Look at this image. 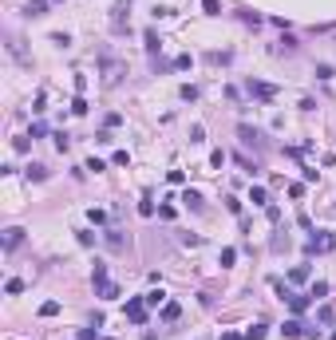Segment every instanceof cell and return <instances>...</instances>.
Masks as SVG:
<instances>
[{
    "instance_id": "cell-25",
    "label": "cell",
    "mask_w": 336,
    "mask_h": 340,
    "mask_svg": "<svg viewBox=\"0 0 336 340\" xmlns=\"http://www.w3.org/2000/svg\"><path fill=\"white\" fill-rule=\"evenodd\" d=\"M317 79H332V68L328 64H317Z\"/></svg>"
},
{
    "instance_id": "cell-19",
    "label": "cell",
    "mask_w": 336,
    "mask_h": 340,
    "mask_svg": "<svg viewBox=\"0 0 336 340\" xmlns=\"http://www.w3.org/2000/svg\"><path fill=\"white\" fill-rule=\"evenodd\" d=\"M249 202H253V206H265V190L253 186V190H249Z\"/></svg>"
},
{
    "instance_id": "cell-17",
    "label": "cell",
    "mask_w": 336,
    "mask_h": 340,
    "mask_svg": "<svg viewBox=\"0 0 336 340\" xmlns=\"http://www.w3.org/2000/svg\"><path fill=\"white\" fill-rule=\"evenodd\" d=\"M206 59H210V64H230V52H210Z\"/></svg>"
},
{
    "instance_id": "cell-15",
    "label": "cell",
    "mask_w": 336,
    "mask_h": 340,
    "mask_svg": "<svg viewBox=\"0 0 336 340\" xmlns=\"http://www.w3.org/2000/svg\"><path fill=\"white\" fill-rule=\"evenodd\" d=\"M202 12H206V16H218L222 4H218V0H202Z\"/></svg>"
},
{
    "instance_id": "cell-3",
    "label": "cell",
    "mask_w": 336,
    "mask_h": 340,
    "mask_svg": "<svg viewBox=\"0 0 336 340\" xmlns=\"http://www.w3.org/2000/svg\"><path fill=\"white\" fill-rule=\"evenodd\" d=\"M127 317H131L135 324H142V321H146V304H142V301H127Z\"/></svg>"
},
{
    "instance_id": "cell-9",
    "label": "cell",
    "mask_w": 336,
    "mask_h": 340,
    "mask_svg": "<svg viewBox=\"0 0 336 340\" xmlns=\"http://www.w3.org/2000/svg\"><path fill=\"white\" fill-rule=\"evenodd\" d=\"M48 12V0H28V16H44Z\"/></svg>"
},
{
    "instance_id": "cell-26",
    "label": "cell",
    "mask_w": 336,
    "mask_h": 340,
    "mask_svg": "<svg viewBox=\"0 0 336 340\" xmlns=\"http://www.w3.org/2000/svg\"><path fill=\"white\" fill-rule=\"evenodd\" d=\"M237 261V250H222V265H233Z\"/></svg>"
},
{
    "instance_id": "cell-27",
    "label": "cell",
    "mask_w": 336,
    "mask_h": 340,
    "mask_svg": "<svg viewBox=\"0 0 336 340\" xmlns=\"http://www.w3.org/2000/svg\"><path fill=\"white\" fill-rule=\"evenodd\" d=\"M79 340H99V336H95V324H91V328H79Z\"/></svg>"
},
{
    "instance_id": "cell-28",
    "label": "cell",
    "mask_w": 336,
    "mask_h": 340,
    "mask_svg": "<svg viewBox=\"0 0 336 340\" xmlns=\"http://www.w3.org/2000/svg\"><path fill=\"white\" fill-rule=\"evenodd\" d=\"M222 340H246V332H222Z\"/></svg>"
},
{
    "instance_id": "cell-18",
    "label": "cell",
    "mask_w": 336,
    "mask_h": 340,
    "mask_svg": "<svg viewBox=\"0 0 336 340\" xmlns=\"http://www.w3.org/2000/svg\"><path fill=\"white\" fill-rule=\"evenodd\" d=\"M71 111H75V115H87V99L75 95V99H71Z\"/></svg>"
},
{
    "instance_id": "cell-23",
    "label": "cell",
    "mask_w": 336,
    "mask_h": 340,
    "mask_svg": "<svg viewBox=\"0 0 336 340\" xmlns=\"http://www.w3.org/2000/svg\"><path fill=\"white\" fill-rule=\"evenodd\" d=\"M139 214H142V218H150V214H155V202L142 198V202H139Z\"/></svg>"
},
{
    "instance_id": "cell-21",
    "label": "cell",
    "mask_w": 336,
    "mask_h": 340,
    "mask_svg": "<svg viewBox=\"0 0 336 340\" xmlns=\"http://www.w3.org/2000/svg\"><path fill=\"white\" fill-rule=\"evenodd\" d=\"M107 245H111V250H123V233L111 230V233H107Z\"/></svg>"
},
{
    "instance_id": "cell-29",
    "label": "cell",
    "mask_w": 336,
    "mask_h": 340,
    "mask_svg": "<svg viewBox=\"0 0 336 340\" xmlns=\"http://www.w3.org/2000/svg\"><path fill=\"white\" fill-rule=\"evenodd\" d=\"M328 340H336V332H332V336H328Z\"/></svg>"
},
{
    "instance_id": "cell-11",
    "label": "cell",
    "mask_w": 336,
    "mask_h": 340,
    "mask_svg": "<svg viewBox=\"0 0 336 340\" xmlns=\"http://www.w3.org/2000/svg\"><path fill=\"white\" fill-rule=\"evenodd\" d=\"M317 321H320V324H332V321H336V308H332V304H324L320 313H317Z\"/></svg>"
},
{
    "instance_id": "cell-12",
    "label": "cell",
    "mask_w": 336,
    "mask_h": 340,
    "mask_svg": "<svg viewBox=\"0 0 336 340\" xmlns=\"http://www.w3.org/2000/svg\"><path fill=\"white\" fill-rule=\"evenodd\" d=\"M289 281H309V265H293V273H289Z\"/></svg>"
},
{
    "instance_id": "cell-22",
    "label": "cell",
    "mask_w": 336,
    "mask_h": 340,
    "mask_svg": "<svg viewBox=\"0 0 336 340\" xmlns=\"http://www.w3.org/2000/svg\"><path fill=\"white\" fill-rule=\"evenodd\" d=\"M159 48H162V40L155 32H146V52H159Z\"/></svg>"
},
{
    "instance_id": "cell-7",
    "label": "cell",
    "mask_w": 336,
    "mask_h": 340,
    "mask_svg": "<svg viewBox=\"0 0 336 340\" xmlns=\"http://www.w3.org/2000/svg\"><path fill=\"white\" fill-rule=\"evenodd\" d=\"M91 281H95V285H107V265H103V261H95V269H91Z\"/></svg>"
},
{
    "instance_id": "cell-5",
    "label": "cell",
    "mask_w": 336,
    "mask_h": 340,
    "mask_svg": "<svg viewBox=\"0 0 336 340\" xmlns=\"http://www.w3.org/2000/svg\"><path fill=\"white\" fill-rule=\"evenodd\" d=\"M285 301H289L293 313H304V308H309V297H301V293H293V289H289V297H285Z\"/></svg>"
},
{
    "instance_id": "cell-13",
    "label": "cell",
    "mask_w": 336,
    "mask_h": 340,
    "mask_svg": "<svg viewBox=\"0 0 336 340\" xmlns=\"http://www.w3.org/2000/svg\"><path fill=\"white\" fill-rule=\"evenodd\" d=\"M55 313H59V301H44L40 304V317H55Z\"/></svg>"
},
{
    "instance_id": "cell-10",
    "label": "cell",
    "mask_w": 336,
    "mask_h": 340,
    "mask_svg": "<svg viewBox=\"0 0 336 340\" xmlns=\"http://www.w3.org/2000/svg\"><path fill=\"white\" fill-rule=\"evenodd\" d=\"M178 313H182V308H178L174 301H166V304H162V321H178Z\"/></svg>"
},
{
    "instance_id": "cell-2",
    "label": "cell",
    "mask_w": 336,
    "mask_h": 340,
    "mask_svg": "<svg viewBox=\"0 0 336 340\" xmlns=\"http://www.w3.org/2000/svg\"><path fill=\"white\" fill-rule=\"evenodd\" d=\"M249 95H257V99H277V87H273V83H257V79H249Z\"/></svg>"
},
{
    "instance_id": "cell-14",
    "label": "cell",
    "mask_w": 336,
    "mask_h": 340,
    "mask_svg": "<svg viewBox=\"0 0 336 340\" xmlns=\"http://www.w3.org/2000/svg\"><path fill=\"white\" fill-rule=\"evenodd\" d=\"M28 178H32V182H44V178H48V170L36 162V166H28Z\"/></svg>"
},
{
    "instance_id": "cell-4",
    "label": "cell",
    "mask_w": 336,
    "mask_h": 340,
    "mask_svg": "<svg viewBox=\"0 0 336 340\" xmlns=\"http://www.w3.org/2000/svg\"><path fill=\"white\" fill-rule=\"evenodd\" d=\"M24 241V230L20 226H12V230H4V250H16V245Z\"/></svg>"
},
{
    "instance_id": "cell-24",
    "label": "cell",
    "mask_w": 336,
    "mask_h": 340,
    "mask_svg": "<svg viewBox=\"0 0 336 340\" xmlns=\"http://www.w3.org/2000/svg\"><path fill=\"white\" fill-rule=\"evenodd\" d=\"M4 289H8V293H12V297H16V293H24V281H16V277H12V281H8V285H4Z\"/></svg>"
},
{
    "instance_id": "cell-6",
    "label": "cell",
    "mask_w": 336,
    "mask_h": 340,
    "mask_svg": "<svg viewBox=\"0 0 336 340\" xmlns=\"http://www.w3.org/2000/svg\"><path fill=\"white\" fill-rule=\"evenodd\" d=\"M281 332H285L289 340H297V336H304V324H301V321H285V328H281Z\"/></svg>"
},
{
    "instance_id": "cell-8",
    "label": "cell",
    "mask_w": 336,
    "mask_h": 340,
    "mask_svg": "<svg viewBox=\"0 0 336 340\" xmlns=\"http://www.w3.org/2000/svg\"><path fill=\"white\" fill-rule=\"evenodd\" d=\"M182 202H186L190 210H202V194H198V190H186V194H182Z\"/></svg>"
},
{
    "instance_id": "cell-1",
    "label": "cell",
    "mask_w": 336,
    "mask_h": 340,
    "mask_svg": "<svg viewBox=\"0 0 336 340\" xmlns=\"http://www.w3.org/2000/svg\"><path fill=\"white\" fill-rule=\"evenodd\" d=\"M332 250H336V233H328V230H324L320 237H309V245H304V253H309V257H313V253H332Z\"/></svg>"
},
{
    "instance_id": "cell-20",
    "label": "cell",
    "mask_w": 336,
    "mask_h": 340,
    "mask_svg": "<svg viewBox=\"0 0 336 340\" xmlns=\"http://www.w3.org/2000/svg\"><path fill=\"white\" fill-rule=\"evenodd\" d=\"M99 293H103L107 301H115V297H119V285H111V281H107V285H99Z\"/></svg>"
},
{
    "instance_id": "cell-16",
    "label": "cell",
    "mask_w": 336,
    "mask_h": 340,
    "mask_svg": "<svg viewBox=\"0 0 336 340\" xmlns=\"http://www.w3.org/2000/svg\"><path fill=\"white\" fill-rule=\"evenodd\" d=\"M246 340H265V324H253V328H246Z\"/></svg>"
}]
</instances>
